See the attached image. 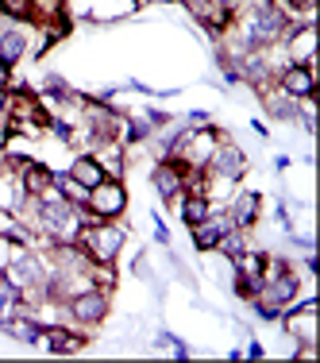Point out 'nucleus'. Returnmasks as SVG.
I'll return each mask as SVG.
<instances>
[{
  "mask_svg": "<svg viewBox=\"0 0 320 363\" xmlns=\"http://www.w3.org/2000/svg\"><path fill=\"white\" fill-rule=\"evenodd\" d=\"M301 294V279H297V267L282 255L266 252V267H263V282H258L255 301H270V306H293Z\"/></svg>",
  "mask_w": 320,
  "mask_h": 363,
  "instance_id": "f257e3e1",
  "label": "nucleus"
},
{
  "mask_svg": "<svg viewBox=\"0 0 320 363\" xmlns=\"http://www.w3.org/2000/svg\"><path fill=\"white\" fill-rule=\"evenodd\" d=\"M74 244L85 252L89 263H116L124 244H127V232L120 220H97V224H85Z\"/></svg>",
  "mask_w": 320,
  "mask_h": 363,
  "instance_id": "f03ea898",
  "label": "nucleus"
},
{
  "mask_svg": "<svg viewBox=\"0 0 320 363\" xmlns=\"http://www.w3.org/2000/svg\"><path fill=\"white\" fill-rule=\"evenodd\" d=\"M108 309H112V290H101V286H89V290L74 294L70 301H62L66 321L85 328V333H93L97 325H105Z\"/></svg>",
  "mask_w": 320,
  "mask_h": 363,
  "instance_id": "7ed1b4c3",
  "label": "nucleus"
},
{
  "mask_svg": "<svg viewBox=\"0 0 320 363\" xmlns=\"http://www.w3.org/2000/svg\"><path fill=\"white\" fill-rule=\"evenodd\" d=\"M127 205H132V197H127L124 178H105L101 186L89 189V197H85V209L97 220H120L127 213Z\"/></svg>",
  "mask_w": 320,
  "mask_h": 363,
  "instance_id": "20e7f679",
  "label": "nucleus"
},
{
  "mask_svg": "<svg viewBox=\"0 0 320 363\" xmlns=\"http://www.w3.org/2000/svg\"><path fill=\"white\" fill-rule=\"evenodd\" d=\"M39 348L50 352V356H77V352L89 348V333L70 321H42Z\"/></svg>",
  "mask_w": 320,
  "mask_h": 363,
  "instance_id": "39448f33",
  "label": "nucleus"
},
{
  "mask_svg": "<svg viewBox=\"0 0 320 363\" xmlns=\"http://www.w3.org/2000/svg\"><path fill=\"white\" fill-rule=\"evenodd\" d=\"M31 50V23H16L0 16V74H12Z\"/></svg>",
  "mask_w": 320,
  "mask_h": 363,
  "instance_id": "423d86ee",
  "label": "nucleus"
},
{
  "mask_svg": "<svg viewBox=\"0 0 320 363\" xmlns=\"http://www.w3.org/2000/svg\"><path fill=\"white\" fill-rule=\"evenodd\" d=\"M181 8H185L212 39H224V31L236 23V8H232L228 0H181Z\"/></svg>",
  "mask_w": 320,
  "mask_h": 363,
  "instance_id": "0eeeda50",
  "label": "nucleus"
},
{
  "mask_svg": "<svg viewBox=\"0 0 320 363\" xmlns=\"http://www.w3.org/2000/svg\"><path fill=\"white\" fill-rule=\"evenodd\" d=\"M185 162H178V159H159L154 162V170H151V186H154V194H159V201H166V205H174L178 209V201H181V194H185Z\"/></svg>",
  "mask_w": 320,
  "mask_h": 363,
  "instance_id": "6e6552de",
  "label": "nucleus"
},
{
  "mask_svg": "<svg viewBox=\"0 0 320 363\" xmlns=\"http://www.w3.org/2000/svg\"><path fill=\"white\" fill-rule=\"evenodd\" d=\"M278 325L290 333V340H297V344H316V301L313 298H305L297 306H285L282 309V317H278Z\"/></svg>",
  "mask_w": 320,
  "mask_h": 363,
  "instance_id": "1a4fd4ad",
  "label": "nucleus"
},
{
  "mask_svg": "<svg viewBox=\"0 0 320 363\" xmlns=\"http://www.w3.org/2000/svg\"><path fill=\"white\" fill-rule=\"evenodd\" d=\"M285 62H305L316 66V28L313 23H290V31L278 39Z\"/></svg>",
  "mask_w": 320,
  "mask_h": 363,
  "instance_id": "9d476101",
  "label": "nucleus"
},
{
  "mask_svg": "<svg viewBox=\"0 0 320 363\" xmlns=\"http://www.w3.org/2000/svg\"><path fill=\"white\" fill-rule=\"evenodd\" d=\"M274 85L285 93V97L301 101V97H316V66L305 62H285L278 74H274Z\"/></svg>",
  "mask_w": 320,
  "mask_h": 363,
  "instance_id": "9b49d317",
  "label": "nucleus"
},
{
  "mask_svg": "<svg viewBox=\"0 0 320 363\" xmlns=\"http://www.w3.org/2000/svg\"><path fill=\"white\" fill-rule=\"evenodd\" d=\"M205 170H209V174H220V178L239 182V178L247 174V155H244V147H239V143H232L228 135H224V140L216 143V151L209 155Z\"/></svg>",
  "mask_w": 320,
  "mask_h": 363,
  "instance_id": "f8f14e48",
  "label": "nucleus"
},
{
  "mask_svg": "<svg viewBox=\"0 0 320 363\" xmlns=\"http://www.w3.org/2000/svg\"><path fill=\"white\" fill-rule=\"evenodd\" d=\"M224 209L232 213V224H236V228L251 232L258 224V217H263V194H258V189H236Z\"/></svg>",
  "mask_w": 320,
  "mask_h": 363,
  "instance_id": "ddd939ff",
  "label": "nucleus"
},
{
  "mask_svg": "<svg viewBox=\"0 0 320 363\" xmlns=\"http://www.w3.org/2000/svg\"><path fill=\"white\" fill-rule=\"evenodd\" d=\"M0 333L4 336H12V340H20V344H39V333H42V317L35 313V309L23 301V309L20 313H12V317H4L0 321Z\"/></svg>",
  "mask_w": 320,
  "mask_h": 363,
  "instance_id": "4468645a",
  "label": "nucleus"
},
{
  "mask_svg": "<svg viewBox=\"0 0 320 363\" xmlns=\"http://www.w3.org/2000/svg\"><path fill=\"white\" fill-rule=\"evenodd\" d=\"M93 159L101 162V170H105L108 178H124L127 174V147L120 140H105L93 147Z\"/></svg>",
  "mask_w": 320,
  "mask_h": 363,
  "instance_id": "2eb2a0df",
  "label": "nucleus"
},
{
  "mask_svg": "<svg viewBox=\"0 0 320 363\" xmlns=\"http://www.w3.org/2000/svg\"><path fill=\"white\" fill-rule=\"evenodd\" d=\"M28 189H23V182L16 170L0 167V213H20L23 205H28Z\"/></svg>",
  "mask_w": 320,
  "mask_h": 363,
  "instance_id": "dca6fc26",
  "label": "nucleus"
},
{
  "mask_svg": "<svg viewBox=\"0 0 320 363\" xmlns=\"http://www.w3.org/2000/svg\"><path fill=\"white\" fill-rule=\"evenodd\" d=\"M66 170H70V178L77 182V186H85V189L101 186V182L108 178L105 170H101V162L93 159V151H77V155H74V162H70Z\"/></svg>",
  "mask_w": 320,
  "mask_h": 363,
  "instance_id": "f3484780",
  "label": "nucleus"
},
{
  "mask_svg": "<svg viewBox=\"0 0 320 363\" xmlns=\"http://www.w3.org/2000/svg\"><path fill=\"white\" fill-rule=\"evenodd\" d=\"M16 174H20L23 189H28L31 197H39V194H47V189H50V178H55V170H50L42 159H31V162H23Z\"/></svg>",
  "mask_w": 320,
  "mask_h": 363,
  "instance_id": "a211bd4d",
  "label": "nucleus"
},
{
  "mask_svg": "<svg viewBox=\"0 0 320 363\" xmlns=\"http://www.w3.org/2000/svg\"><path fill=\"white\" fill-rule=\"evenodd\" d=\"M0 240L12 247H35V232L20 220V213H0Z\"/></svg>",
  "mask_w": 320,
  "mask_h": 363,
  "instance_id": "6ab92c4d",
  "label": "nucleus"
},
{
  "mask_svg": "<svg viewBox=\"0 0 320 363\" xmlns=\"http://www.w3.org/2000/svg\"><path fill=\"white\" fill-rule=\"evenodd\" d=\"M212 213V201L205 194H181V201H178V217L185 228H193V224H201L205 217Z\"/></svg>",
  "mask_w": 320,
  "mask_h": 363,
  "instance_id": "aec40b11",
  "label": "nucleus"
},
{
  "mask_svg": "<svg viewBox=\"0 0 320 363\" xmlns=\"http://www.w3.org/2000/svg\"><path fill=\"white\" fill-rule=\"evenodd\" d=\"M147 140H154V128L147 124V116H124V124H120V143L139 147Z\"/></svg>",
  "mask_w": 320,
  "mask_h": 363,
  "instance_id": "412c9836",
  "label": "nucleus"
},
{
  "mask_svg": "<svg viewBox=\"0 0 320 363\" xmlns=\"http://www.w3.org/2000/svg\"><path fill=\"white\" fill-rule=\"evenodd\" d=\"M50 189H55L58 197H66V201H74V205H85V197H89V189L77 186V182L70 178V170H55V178H50Z\"/></svg>",
  "mask_w": 320,
  "mask_h": 363,
  "instance_id": "4be33fe9",
  "label": "nucleus"
},
{
  "mask_svg": "<svg viewBox=\"0 0 320 363\" xmlns=\"http://www.w3.org/2000/svg\"><path fill=\"white\" fill-rule=\"evenodd\" d=\"M20 309H23V290L0 274V321L12 317V313H20Z\"/></svg>",
  "mask_w": 320,
  "mask_h": 363,
  "instance_id": "5701e85b",
  "label": "nucleus"
},
{
  "mask_svg": "<svg viewBox=\"0 0 320 363\" xmlns=\"http://www.w3.org/2000/svg\"><path fill=\"white\" fill-rule=\"evenodd\" d=\"M244 247H251V236L244 228H232V232H224V236L216 240V252H220L224 259H236Z\"/></svg>",
  "mask_w": 320,
  "mask_h": 363,
  "instance_id": "b1692460",
  "label": "nucleus"
},
{
  "mask_svg": "<svg viewBox=\"0 0 320 363\" xmlns=\"http://www.w3.org/2000/svg\"><path fill=\"white\" fill-rule=\"evenodd\" d=\"M0 16H8V20H16V23H35L31 0H0Z\"/></svg>",
  "mask_w": 320,
  "mask_h": 363,
  "instance_id": "393cba45",
  "label": "nucleus"
},
{
  "mask_svg": "<svg viewBox=\"0 0 320 363\" xmlns=\"http://www.w3.org/2000/svg\"><path fill=\"white\" fill-rule=\"evenodd\" d=\"M154 344H159L162 352H170L174 359H189V356H193V352H189V344L181 340V336H174V333H159V340H154Z\"/></svg>",
  "mask_w": 320,
  "mask_h": 363,
  "instance_id": "a878e982",
  "label": "nucleus"
},
{
  "mask_svg": "<svg viewBox=\"0 0 320 363\" xmlns=\"http://www.w3.org/2000/svg\"><path fill=\"white\" fill-rule=\"evenodd\" d=\"M251 313H255L258 321H270V325H278V317H282V306H270V301H251Z\"/></svg>",
  "mask_w": 320,
  "mask_h": 363,
  "instance_id": "bb28decb",
  "label": "nucleus"
},
{
  "mask_svg": "<svg viewBox=\"0 0 320 363\" xmlns=\"http://www.w3.org/2000/svg\"><path fill=\"white\" fill-rule=\"evenodd\" d=\"M143 116H147V124H151L154 132H162V128H170V124H174V116H170V112H162V108H147Z\"/></svg>",
  "mask_w": 320,
  "mask_h": 363,
  "instance_id": "cd10ccee",
  "label": "nucleus"
},
{
  "mask_svg": "<svg viewBox=\"0 0 320 363\" xmlns=\"http://www.w3.org/2000/svg\"><path fill=\"white\" fill-rule=\"evenodd\" d=\"M154 244H159V247H170V228L162 224L159 213H154Z\"/></svg>",
  "mask_w": 320,
  "mask_h": 363,
  "instance_id": "c85d7f7f",
  "label": "nucleus"
},
{
  "mask_svg": "<svg viewBox=\"0 0 320 363\" xmlns=\"http://www.w3.org/2000/svg\"><path fill=\"white\" fill-rule=\"evenodd\" d=\"M266 356V348L258 340H247V348H244V359H263Z\"/></svg>",
  "mask_w": 320,
  "mask_h": 363,
  "instance_id": "c756f323",
  "label": "nucleus"
},
{
  "mask_svg": "<svg viewBox=\"0 0 320 363\" xmlns=\"http://www.w3.org/2000/svg\"><path fill=\"white\" fill-rule=\"evenodd\" d=\"M189 124H193V128H201V124H209V112H205V108H193V112H189Z\"/></svg>",
  "mask_w": 320,
  "mask_h": 363,
  "instance_id": "7c9ffc66",
  "label": "nucleus"
},
{
  "mask_svg": "<svg viewBox=\"0 0 320 363\" xmlns=\"http://www.w3.org/2000/svg\"><path fill=\"white\" fill-rule=\"evenodd\" d=\"M251 132H255V135H258V140H266V135H270V128H266V124H263V120H251Z\"/></svg>",
  "mask_w": 320,
  "mask_h": 363,
  "instance_id": "2f4dec72",
  "label": "nucleus"
},
{
  "mask_svg": "<svg viewBox=\"0 0 320 363\" xmlns=\"http://www.w3.org/2000/svg\"><path fill=\"white\" fill-rule=\"evenodd\" d=\"M290 162H293L290 155H278V159H274V170H290Z\"/></svg>",
  "mask_w": 320,
  "mask_h": 363,
  "instance_id": "473e14b6",
  "label": "nucleus"
}]
</instances>
